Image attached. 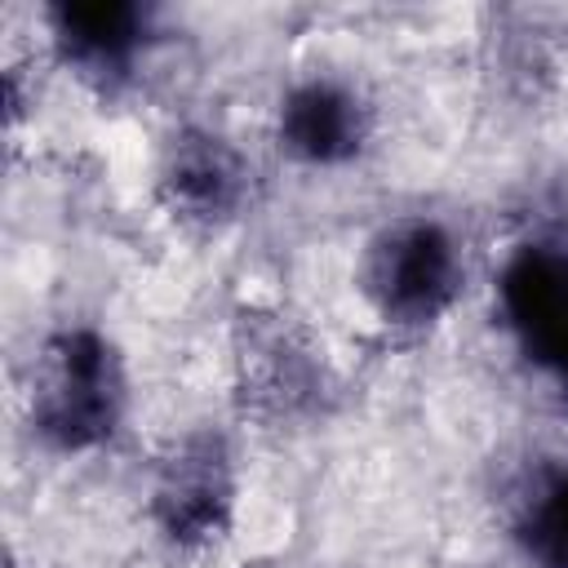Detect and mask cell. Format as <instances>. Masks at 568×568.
Returning <instances> with one entry per match:
<instances>
[{
  "label": "cell",
  "instance_id": "obj_1",
  "mask_svg": "<svg viewBox=\"0 0 568 568\" xmlns=\"http://www.w3.org/2000/svg\"><path fill=\"white\" fill-rule=\"evenodd\" d=\"M31 417L58 448H89L111 435L120 417V368L98 333L75 328L44 346Z\"/></svg>",
  "mask_w": 568,
  "mask_h": 568
},
{
  "label": "cell",
  "instance_id": "obj_2",
  "mask_svg": "<svg viewBox=\"0 0 568 568\" xmlns=\"http://www.w3.org/2000/svg\"><path fill=\"white\" fill-rule=\"evenodd\" d=\"M364 280L386 320L399 324L435 320L457 288L453 240L435 222H399L373 244Z\"/></svg>",
  "mask_w": 568,
  "mask_h": 568
},
{
  "label": "cell",
  "instance_id": "obj_3",
  "mask_svg": "<svg viewBox=\"0 0 568 568\" xmlns=\"http://www.w3.org/2000/svg\"><path fill=\"white\" fill-rule=\"evenodd\" d=\"M501 302L524 351L537 364L568 377V253L559 248L515 253L501 275Z\"/></svg>",
  "mask_w": 568,
  "mask_h": 568
},
{
  "label": "cell",
  "instance_id": "obj_4",
  "mask_svg": "<svg viewBox=\"0 0 568 568\" xmlns=\"http://www.w3.org/2000/svg\"><path fill=\"white\" fill-rule=\"evenodd\" d=\"M226 510H231L226 448L213 435H195L169 457L155 488V515L173 541L195 546L222 532Z\"/></svg>",
  "mask_w": 568,
  "mask_h": 568
},
{
  "label": "cell",
  "instance_id": "obj_5",
  "mask_svg": "<svg viewBox=\"0 0 568 568\" xmlns=\"http://www.w3.org/2000/svg\"><path fill=\"white\" fill-rule=\"evenodd\" d=\"M244 191L240 155L209 133H182L164 164V200L173 213L191 222H217L235 213Z\"/></svg>",
  "mask_w": 568,
  "mask_h": 568
},
{
  "label": "cell",
  "instance_id": "obj_6",
  "mask_svg": "<svg viewBox=\"0 0 568 568\" xmlns=\"http://www.w3.org/2000/svg\"><path fill=\"white\" fill-rule=\"evenodd\" d=\"M280 138L293 155L311 160V164H337L346 155H355L359 138H364V115L359 102L337 89V84H302L288 93L284 111H280Z\"/></svg>",
  "mask_w": 568,
  "mask_h": 568
},
{
  "label": "cell",
  "instance_id": "obj_7",
  "mask_svg": "<svg viewBox=\"0 0 568 568\" xmlns=\"http://www.w3.org/2000/svg\"><path fill=\"white\" fill-rule=\"evenodd\" d=\"M53 31L80 67L93 71H115L129 62V53L142 40V9L120 4V0H98V4H58L53 9Z\"/></svg>",
  "mask_w": 568,
  "mask_h": 568
},
{
  "label": "cell",
  "instance_id": "obj_8",
  "mask_svg": "<svg viewBox=\"0 0 568 568\" xmlns=\"http://www.w3.org/2000/svg\"><path fill=\"white\" fill-rule=\"evenodd\" d=\"M240 364H244V386L271 404H284V399H297L311 390V359L280 328L253 333Z\"/></svg>",
  "mask_w": 568,
  "mask_h": 568
},
{
  "label": "cell",
  "instance_id": "obj_9",
  "mask_svg": "<svg viewBox=\"0 0 568 568\" xmlns=\"http://www.w3.org/2000/svg\"><path fill=\"white\" fill-rule=\"evenodd\" d=\"M524 546L541 568H568V470H559L524 515Z\"/></svg>",
  "mask_w": 568,
  "mask_h": 568
}]
</instances>
